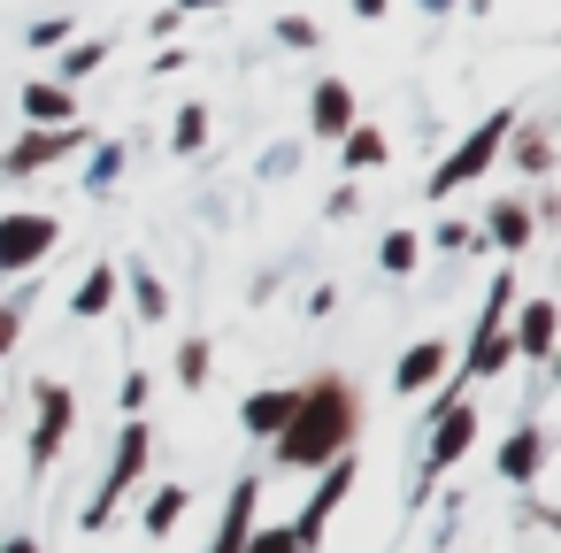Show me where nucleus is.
<instances>
[{
    "instance_id": "nucleus-11",
    "label": "nucleus",
    "mask_w": 561,
    "mask_h": 553,
    "mask_svg": "<svg viewBox=\"0 0 561 553\" xmlns=\"http://www.w3.org/2000/svg\"><path fill=\"white\" fill-rule=\"evenodd\" d=\"M469 430H477V423H469V407H454V415H446V430H438V446H431V469H446V461L469 446Z\"/></svg>"
},
{
    "instance_id": "nucleus-1",
    "label": "nucleus",
    "mask_w": 561,
    "mask_h": 553,
    "mask_svg": "<svg viewBox=\"0 0 561 553\" xmlns=\"http://www.w3.org/2000/svg\"><path fill=\"white\" fill-rule=\"evenodd\" d=\"M339 438H346V407H339V392L300 400V407H293V430H285V461H316V453H331Z\"/></svg>"
},
{
    "instance_id": "nucleus-7",
    "label": "nucleus",
    "mask_w": 561,
    "mask_h": 553,
    "mask_svg": "<svg viewBox=\"0 0 561 553\" xmlns=\"http://www.w3.org/2000/svg\"><path fill=\"white\" fill-rule=\"evenodd\" d=\"M346 484H354V469H346V461H339V469H331V476H323V492H316V499H308V515H300V522H293V538H300V545H316V538H323V515H331V507H339V499H346Z\"/></svg>"
},
{
    "instance_id": "nucleus-28",
    "label": "nucleus",
    "mask_w": 561,
    "mask_h": 553,
    "mask_svg": "<svg viewBox=\"0 0 561 553\" xmlns=\"http://www.w3.org/2000/svg\"><path fill=\"white\" fill-rule=\"evenodd\" d=\"M354 9H362V16H377V9H385V0H354Z\"/></svg>"
},
{
    "instance_id": "nucleus-8",
    "label": "nucleus",
    "mask_w": 561,
    "mask_h": 553,
    "mask_svg": "<svg viewBox=\"0 0 561 553\" xmlns=\"http://www.w3.org/2000/svg\"><path fill=\"white\" fill-rule=\"evenodd\" d=\"M438 369H446V346H438V338H423V346H408V361L392 369V384H400V392H423Z\"/></svg>"
},
{
    "instance_id": "nucleus-14",
    "label": "nucleus",
    "mask_w": 561,
    "mask_h": 553,
    "mask_svg": "<svg viewBox=\"0 0 561 553\" xmlns=\"http://www.w3.org/2000/svg\"><path fill=\"white\" fill-rule=\"evenodd\" d=\"M316 131H346V85H323L316 93Z\"/></svg>"
},
{
    "instance_id": "nucleus-18",
    "label": "nucleus",
    "mask_w": 561,
    "mask_h": 553,
    "mask_svg": "<svg viewBox=\"0 0 561 553\" xmlns=\"http://www.w3.org/2000/svg\"><path fill=\"white\" fill-rule=\"evenodd\" d=\"M178 515H185V492H162V499H154V507H147V530H170V522H178Z\"/></svg>"
},
{
    "instance_id": "nucleus-4",
    "label": "nucleus",
    "mask_w": 561,
    "mask_h": 553,
    "mask_svg": "<svg viewBox=\"0 0 561 553\" xmlns=\"http://www.w3.org/2000/svg\"><path fill=\"white\" fill-rule=\"evenodd\" d=\"M500 131H507V116H492V124H484V131H477V139H469V147H461V154H454V162L438 170V177H431V193H454V185H469V177H477V170L492 162Z\"/></svg>"
},
{
    "instance_id": "nucleus-26",
    "label": "nucleus",
    "mask_w": 561,
    "mask_h": 553,
    "mask_svg": "<svg viewBox=\"0 0 561 553\" xmlns=\"http://www.w3.org/2000/svg\"><path fill=\"white\" fill-rule=\"evenodd\" d=\"M16 346V315H0V354H9Z\"/></svg>"
},
{
    "instance_id": "nucleus-17",
    "label": "nucleus",
    "mask_w": 561,
    "mask_h": 553,
    "mask_svg": "<svg viewBox=\"0 0 561 553\" xmlns=\"http://www.w3.org/2000/svg\"><path fill=\"white\" fill-rule=\"evenodd\" d=\"M346 162H354V170H362V162H385V139H377V131H354V139H346Z\"/></svg>"
},
{
    "instance_id": "nucleus-6",
    "label": "nucleus",
    "mask_w": 561,
    "mask_h": 553,
    "mask_svg": "<svg viewBox=\"0 0 561 553\" xmlns=\"http://www.w3.org/2000/svg\"><path fill=\"white\" fill-rule=\"evenodd\" d=\"M139 461H147V430L131 423V430H124V453H116V469H108V492L93 499V522H101V515L116 507V492H131V476H139Z\"/></svg>"
},
{
    "instance_id": "nucleus-20",
    "label": "nucleus",
    "mask_w": 561,
    "mask_h": 553,
    "mask_svg": "<svg viewBox=\"0 0 561 553\" xmlns=\"http://www.w3.org/2000/svg\"><path fill=\"white\" fill-rule=\"evenodd\" d=\"M492 231H500L507 246H523V231H530V216H523V208H500V216H492Z\"/></svg>"
},
{
    "instance_id": "nucleus-12",
    "label": "nucleus",
    "mask_w": 561,
    "mask_h": 553,
    "mask_svg": "<svg viewBox=\"0 0 561 553\" xmlns=\"http://www.w3.org/2000/svg\"><path fill=\"white\" fill-rule=\"evenodd\" d=\"M247 507H254V484H239V492H231V515H224L216 553H239V545H247Z\"/></svg>"
},
{
    "instance_id": "nucleus-24",
    "label": "nucleus",
    "mask_w": 561,
    "mask_h": 553,
    "mask_svg": "<svg viewBox=\"0 0 561 553\" xmlns=\"http://www.w3.org/2000/svg\"><path fill=\"white\" fill-rule=\"evenodd\" d=\"M408 262H415V239H408V231H400V239H385V269H408Z\"/></svg>"
},
{
    "instance_id": "nucleus-22",
    "label": "nucleus",
    "mask_w": 561,
    "mask_h": 553,
    "mask_svg": "<svg viewBox=\"0 0 561 553\" xmlns=\"http://www.w3.org/2000/svg\"><path fill=\"white\" fill-rule=\"evenodd\" d=\"M101 62H108V47H78V55L62 62V78H85V70H101Z\"/></svg>"
},
{
    "instance_id": "nucleus-16",
    "label": "nucleus",
    "mask_w": 561,
    "mask_h": 553,
    "mask_svg": "<svg viewBox=\"0 0 561 553\" xmlns=\"http://www.w3.org/2000/svg\"><path fill=\"white\" fill-rule=\"evenodd\" d=\"M24 108H32V116H70V93H55V85H32V93H24Z\"/></svg>"
},
{
    "instance_id": "nucleus-5",
    "label": "nucleus",
    "mask_w": 561,
    "mask_h": 553,
    "mask_svg": "<svg viewBox=\"0 0 561 553\" xmlns=\"http://www.w3.org/2000/svg\"><path fill=\"white\" fill-rule=\"evenodd\" d=\"M39 407H47V415H39V438H32V461L47 469V461H55V446H62V430H70V392H62V384H47V392H39Z\"/></svg>"
},
{
    "instance_id": "nucleus-23",
    "label": "nucleus",
    "mask_w": 561,
    "mask_h": 553,
    "mask_svg": "<svg viewBox=\"0 0 561 553\" xmlns=\"http://www.w3.org/2000/svg\"><path fill=\"white\" fill-rule=\"evenodd\" d=\"M70 139H78V131H70ZM70 139H32V147L16 154V170H32V162H47V154H55V147H70Z\"/></svg>"
},
{
    "instance_id": "nucleus-9",
    "label": "nucleus",
    "mask_w": 561,
    "mask_h": 553,
    "mask_svg": "<svg viewBox=\"0 0 561 553\" xmlns=\"http://www.w3.org/2000/svg\"><path fill=\"white\" fill-rule=\"evenodd\" d=\"M293 407H300V392H262V400H247V430H285Z\"/></svg>"
},
{
    "instance_id": "nucleus-21",
    "label": "nucleus",
    "mask_w": 561,
    "mask_h": 553,
    "mask_svg": "<svg viewBox=\"0 0 561 553\" xmlns=\"http://www.w3.org/2000/svg\"><path fill=\"white\" fill-rule=\"evenodd\" d=\"M178 377H185V384H201V377H208V346H201V338L178 354Z\"/></svg>"
},
{
    "instance_id": "nucleus-27",
    "label": "nucleus",
    "mask_w": 561,
    "mask_h": 553,
    "mask_svg": "<svg viewBox=\"0 0 561 553\" xmlns=\"http://www.w3.org/2000/svg\"><path fill=\"white\" fill-rule=\"evenodd\" d=\"M0 553H39V545H32V538H16V545H0Z\"/></svg>"
},
{
    "instance_id": "nucleus-2",
    "label": "nucleus",
    "mask_w": 561,
    "mask_h": 553,
    "mask_svg": "<svg viewBox=\"0 0 561 553\" xmlns=\"http://www.w3.org/2000/svg\"><path fill=\"white\" fill-rule=\"evenodd\" d=\"M55 246V216H9L0 223V269H32Z\"/></svg>"
},
{
    "instance_id": "nucleus-19",
    "label": "nucleus",
    "mask_w": 561,
    "mask_h": 553,
    "mask_svg": "<svg viewBox=\"0 0 561 553\" xmlns=\"http://www.w3.org/2000/svg\"><path fill=\"white\" fill-rule=\"evenodd\" d=\"M239 553H308V545H300L293 530H262V538H254V545H239Z\"/></svg>"
},
{
    "instance_id": "nucleus-25",
    "label": "nucleus",
    "mask_w": 561,
    "mask_h": 553,
    "mask_svg": "<svg viewBox=\"0 0 561 553\" xmlns=\"http://www.w3.org/2000/svg\"><path fill=\"white\" fill-rule=\"evenodd\" d=\"M201 124H208V116H201V108H185V116H178V147H201Z\"/></svg>"
},
{
    "instance_id": "nucleus-15",
    "label": "nucleus",
    "mask_w": 561,
    "mask_h": 553,
    "mask_svg": "<svg viewBox=\"0 0 561 553\" xmlns=\"http://www.w3.org/2000/svg\"><path fill=\"white\" fill-rule=\"evenodd\" d=\"M108 292H116V269H93V277L78 285V315H101V308H108Z\"/></svg>"
},
{
    "instance_id": "nucleus-29",
    "label": "nucleus",
    "mask_w": 561,
    "mask_h": 553,
    "mask_svg": "<svg viewBox=\"0 0 561 553\" xmlns=\"http://www.w3.org/2000/svg\"><path fill=\"white\" fill-rule=\"evenodd\" d=\"M423 9H446V0H423Z\"/></svg>"
},
{
    "instance_id": "nucleus-10",
    "label": "nucleus",
    "mask_w": 561,
    "mask_h": 553,
    "mask_svg": "<svg viewBox=\"0 0 561 553\" xmlns=\"http://www.w3.org/2000/svg\"><path fill=\"white\" fill-rule=\"evenodd\" d=\"M553 346V300H530L523 308V354H546Z\"/></svg>"
},
{
    "instance_id": "nucleus-13",
    "label": "nucleus",
    "mask_w": 561,
    "mask_h": 553,
    "mask_svg": "<svg viewBox=\"0 0 561 553\" xmlns=\"http://www.w3.org/2000/svg\"><path fill=\"white\" fill-rule=\"evenodd\" d=\"M538 453H546V438H538V430H523V438H507L500 469H507V476H530V469H538Z\"/></svg>"
},
{
    "instance_id": "nucleus-3",
    "label": "nucleus",
    "mask_w": 561,
    "mask_h": 553,
    "mask_svg": "<svg viewBox=\"0 0 561 553\" xmlns=\"http://www.w3.org/2000/svg\"><path fill=\"white\" fill-rule=\"evenodd\" d=\"M500 308H507V277L492 285V308H484V331H477V354H469V377H500V369H507V354H515V338L500 331Z\"/></svg>"
}]
</instances>
